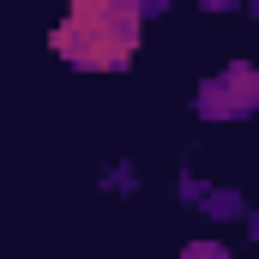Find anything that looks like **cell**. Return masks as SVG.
<instances>
[{
  "label": "cell",
  "instance_id": "cell-1",
  "mask_svg": "<svg viewBox=\"0 0 259 259\" xmlns=\"http://www.w3.org/2000/svg\"><path fill=\"white\" fill-rule=\"evenodd\" d=\"M55 49L72 66L91 72H121L139 49V6L133 0H78L55 30Z\"/></svg>",
  "mask_w": 259,
  "mask_h": 259
},
{
  "label": "cell",
  "instance_id": "cell-2",
  "mask_svg": "<svg viewBox=\"0 0 259 259\" xmlns=\"http://www.w3.org/2000/svg\"><path fill=\"white\" fill-rule=\"evenodd\" d=\"M193 109L205 115V121H235V115H253V109H259V66H247V61L223 66L217 78H205V84H199Z\"/></svg>",
  "mask_w": 259,
  "mask_h": 259
},
{
  "label": "cell",
  "instance_id": "cell-3",
  "mask_svg": "<svg viewBox=\"0 0 259 259\" xmlns=\"http://www.w3.org/2000/svg\"><path fill=\"white\" fill-rule=\"evenodd\" d=\"M187 259H229V253H223V247H211V241H193V247H187Z\"/></svg>",
  "mask_w": 259,
  "mask_h": 259
}]
</instances>
